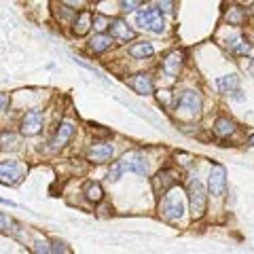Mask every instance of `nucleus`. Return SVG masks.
Instances as JSON below:
<instances>
[{
    "label": "nucleus",
    "instance_id": "f257e3e1",
    "mask_svg": "<svg viewBox=\"0 0 254 254\" xmlns=\"http://www.w3.org/2000/svg\"><path fill=\"white\" fill-rule=\"evenodd\" d=\"M170 113L180 125L197 123L203 115V93L199 89H195V87H185V89L176 91L174 106Z\"/></svg>",
    "mask_w": 254,
    "mask_h": 254
},
{
    "label": "nucleus",
    "instance_id": "7ed1b4c3",
    "mask_svg": "<svg viewBox=\"0 0 254 254\" xmlns=\"http://www.w3.org/2000/svg\"><path fill=\"white\" fill-rule=\"evenodd\" d=\"M185 190H187V199H189L190 218H193L195 222L203 220L205 216H208L210 195H208L205 182L199 178V174H189V178L185 182Z\"/></svg>",
    "mask_w": 254,
    "mask_h": 254
},
{
    "label": "nucleus",
    "instance_id": "b1692460",
    "mask_svg": "<svg viewBox=\"0 0 254 254\" xmlns=\"http://www.w3.org/2000/svg\"><path fill=\"white\" fill-rule=\"evenodd\" d=\"M155 98H157V104L161 106L165 113H170L172 106H174V98H176V91H172V89H157V91H155Z\"/></svg>",
    "mask_w": 254,
    "mask_h": 254
},
{
    "label": "nucleus",
    "instance_id": "6e6552de",
    "mask_svg": "<svg viewBox=\"0 0 254 254\" xmlns=\"http://www.w3.org/2000/svg\"><path fill=\"white\" fill-rule=\"evenodd\" d=\"M30 165L19 157H6L0 161V185L2 187H17L28 176Z\"/></svg>",
    "mask_w": 254,
    "mask_h": 254
},
{
    "label": "nucleus",
    "instance_id": "a211bd4d",
    "mask_svg": "<svg viewBox=\"0 0 254 254\" xmlns=\"http://www.w3.org/2000/svg\"><path fill=\"white\" fill-rule=\"evenodd\" d=\"M117 47V43L113 41V36L108 34V32H102V34H93L87 38L85 43V53L91 55V58H102V55H106L108 51H113Z\"/></svg>",
    "mask_w": 254,
    "mask_h": 254
},
{
    "label": "nucleus",
    "instance_id": "473e14b6",
    "mask_svg": "<svg viewBox=\"0 0 254 254\" xmlns=\"http://www.w3.org/2000/svg\"><path fill=\"white\" fill-rule=\"evenodd\" d=\"M58 2L66 4V6H70V9H74V11H83V9H87L89 0H58Z\"/></svg>",
    "mask_w": 254,
    "mask_h": 254
},
{
    "label": "nucleus",
    "instance_id": "ea45409f",
    "mask_svg": "<svg viewBox=\"0 0 254 254\" xmlns=\"http://www.w3.org/2000/svg\"><path fill=\"white\" fill-rule=\"evenodd\" d=\"M248 15H250V19H252V17H254V2H252V4H250V6H248Z\"/></svg>",
    "mask_w": 254,
    "mask_h": 254
},
{
    "label": "nucleus",
    "instance_id": "f704fd0d",
    "mask_svg": "<svg viewBox=\"0 0 254 254\" xmlns=\"http://www.w3.org/2000/svg\"><path fill=\"white\" fill-rule=\"evenodd\" d=\"M229 98L235 100V102H246V93H244L242 89H235V91L229 93Z\"/></svg>",
    "mask_w": 254,
    "mask_h": 254
},
{
    "label": "nucleus",
    "instance_id": "e433bc0d",
    "mask_svg": "<svg viewBox=\"0 0 254 254\" xmlns=\"http://www.w3.org/2000/svg\"><path fill=\"white\" fill-rule=\"evenodd\" d=\"M244 144H246V146H254V131L250 133V136H248V138H246V140H244Z\"/></svg>",
    "mask_w": 254,
    "mask_h": 254
},
{
    "label": "nucleus",
    "instance_id": "9d476101",
    "mask_svg": "<svg viewBox=\"0 0 254 254\" xmlns=\"http://www.w3.org/2000/svg\"><path fill=\"white\" fill-rule=\"evenodd\" d=\"M117 146L110 142L108 138H93V142H89L85 148V161H89L93 165H104L110 163L115 159Z\"/></svg>",
    "mask_w": 254,
    "mask_h": 254
},
{
    "label": "nucleus",
    "instance_id": "dca6fc26",
    "mask_svg": "<svg viewBox=\"0 0 254 254\" xmlns=\"http://www.w3.org/2000/svg\"><path fill=\"white\" fill-rule=\"evenodd\" d=\"M125 85L129 87L133 93L142 95V98H148V95H155L157 91V83L155 76L150 72H133L125 76Z\"/></svg>",
    "mask_w": 254,
    "mask_h": 254
},
{
    "label": "nucleus",
    "instance_id": "2f4dec72",
    "mask_svg": "<svg viewBox=\"0 0 254 254\" xmlns=\"http://www.w3.org/2000/svg\"><path fill=\"white\" fill-rule=\"evenodd\" d=\"M13 227H15V220L9 216V214L0 212V233L2 235H13Z\"/></svg>",
    "mask_w": 254,
    "mask_h": 254
},
{
    "label": "nucleus",
    "instance_id": "0eeeda50",
    "mask_svg": "<svg viewBox=\"0 0 254 254\" xmlns=\"http://www.w3.org/2000/svg\"><path fill=\"white\" fill-rule=\"evenodd\" d=\"M125 174H136L140 178L150 176V157L144 148H129L117 159Z\"/></svg>",
    "mask_w": 254,
    "mask_h": 254
},
{
    "label": "nucleus",
    "instance_id": "a878e982",
    "mask_svg": "<svg viewBox=\"0 0 254 254\" xmlns=\"http://www.w3.org/2000/svg\"><path fill=\"white\" fill-rule=\"evenodd\" d=\"M19 138L21 133L15 129H0V144H2V148H15L19 144Z\"/></svg>",
    "mask_w": 254,
    "mask_h": 254
},
{
    "label": "nucleus",
    "instance_id": "20e7f679",
    "mask_svg": "<svg viewBox=\"0 0 254 254\" xmlns=\"http://www.w3.org/2000/svg\"><path fill=\"white\" fill-rule=\"evenodd\" d=\"M136 26H138V30L161 36L168 32V17H163V15L155 9L153 2H144L136 11Z\"/></svg>",
    "mask_w": 254,
    "mask_h": 254
},
{
    "label": "nucleus",
    "instance_id": "a19ab883",
    "mask_svg": "<svg viewBox=\"0 0 254 254\" xmlns=\"http://www.w3.org/2000/svg\"><path fill=\"white\" fill-rule=\"evenodd\" d=\"M93 2H95V4H98V2H104V0H93Z\"/></svg>",
    "mask_w": 254,
    "mask_h": 254
},
{
    "label": "nucleus",
    "instance_id": "4c0bfd02",
    "mask_svg": "<svg viewBox=\"0 0 254 254\" xmlns=\"http://www.w3.org/2000/svg\"><path fill=\"white\" fill-rule=\"evenodd\" d=\"M248 74L254 78V58H250V64H248Z\"/></svg>",
    "mask_w": 254,
    "mask_h": 254
},
{
    "label": "nucleus",
    "instance_id": "423d86ee",
    "mask_svg": "<svg viewBox=\"0 0 254 254\" xmlns=\"http://www.w3.org/2000/svg\"><path fill=\"white\" fill-rule=\"evenodd\" d=\"M45 127H47V117H45V110L41 106L26 108L19 115L17 131L21 133V138H36V136H41V133L45 131Z\"/></svg>",
    "mask_w": 254,
    "mask_h": 254
},
{
    "label": "nucleus",
    "instance_id": "cd10ccee",
    "mask_svg": "<svg viewBox=\"0 0 254 254\" xmlns=\"http://www.w3.org/2000/svg\"><path fill=\"white\" fill-rule=\"evenodd\" d=\"M110 19H113V17H106V15H102V13H95V11H93V32H95V34L108 32V28H110Z\"/></svg>",
    "mask_w": 254,
    "mask_h": 254
},
{
    "label": "nucleus",
    "instance_id": "f03ea898",
    "mask_svg": "<svg viewBox=\"0 0 254 254\" xmlns=\"http://www.w3.org/2000/svg\"><path fill=\"white\" fill-rule=\"evenodd\" d=\"M189 212V199H187V190L182 185H176L170 189L168 193H163L159 197L157 203V214L170 225H178L185 218V214Z\"/></svg>",
    "mask_w": 254,
    "mask_h": 254
},
{
    "label": "nucleus",
    "instance_id": "393cba45",
    "mask_svg": "<svg viewBox=\"0 0 254 254\" xmlns=\"http://www.w3.org/2000/svg\"><path fill=\"white\" fill-rule=\"evenodd\" d=\"M155 9L163 15V17H176V6L178 0H153Z\"/></svg>",
    "mask_w": 254,
    "mask_h": 254
},
{
    "label": "nucleus",
    "instance_id": "58836bf2",
    "mask_svg": "<svg viewBox=\"0 0 254 254\" xmlns=\"http://www.w3.org/2000/svg\"><path fill=\"white\" fill-rule=\"evenodd\" d=\"M246 34H248V38H250V43L254 45V28H252L250 32H246Z\"/></svg>",
    "mask_w": 254,
    "mask_h": 254
},
{
    "label": "nucleus",
    "instance_id": "37998d69",
    "mask_svg": "<svg viewBox=\"0 0 254 254\" xmlns=\"http://www.w3.org/2000/svg\"><path fill=\"white\" fill-rule=\"evenodd\" d=\"M0 150H2V144H0Z\"/></svg>",
    "mask_w": 254,
    "mask_h": 254
},
{
    "label": "nucleus",
    "instance_id": "aec40b11",
    "mask_svg": "<svg viewBox=\"0 0 254 254\" xmlns=\"http://www.w3.org/2000/svg\"><path fill=\"white\" fill-rule=\"evenodd\" d=\"M83 199L89 203V205H100L102 201L106 199V193H104V187L100 185L98 180H87L83 185V190H81Z\"/></svg>",
    "mask_w": 254,
    "mask_h": 254
},
{
    "label": "nucleus",
    "instance_id": "c756f323",
    "mask_svg": "<svg viewBox=\"0 0 254 254\" xmlns=\"http://www.w3.org/2000/svg\"><path fill=\"white\" fill-rule=\"evenodd\" d=\"M142 4H144L142 0H119V9H121V15L136 13Z\"/></svg>",
    "mask_w": 254,
    "mask_h": 254
},
{
    "label": "nucleus",
    "instance_id": "c9c22d12",
    "mask_svg": "<svg viewBox=\"0 0 254 254\" xmlns=\"http://www.w3.org/2000/svg\"><path fill=\"white\" fill-rule=\"evenodd\" d=\"M0 203H2V205H9V208H17V203L11 201V199H4V197H0Z\"/></svg>",
    "mask_w": 254,
    "mask_h": 254
},
{
    "label": "nucleus",
    "instance_id": "1a4fd4ad",
    "mask_svg": "<svg viewBox=\"0 0 254 254\" xmlns=\"http://www.w3.org/2000/svg\"><path fill=\"white\" fill-rule=\"evenodd\" d=\"M208 195L212 197L214 201H222L229 193V178H227V168L218 161H214L210 165V172H208Z\"/></svg>",
    "mask_w": 254,
    "mask_h": 254
},
{
    "label": "nucleus",
    "instance_id": "4468645a",
    "mask_svg": "<svg viewBox=\"0 0 254 254\" xmlns=\"http://www.w3.org/2000/svg\"><path fill=\"white\" fill-rule=\"evenodd\" d=\"M210 131H212V136L220 140V142H227V140H233L237 133L242 131V127L237 125V121L233 117H229V115H216V119L212 121V127H210Z\"/></svg>",
    "mask_w": 254,
    "mask_h": 254
},
{
    "label": "nucleus",
    "instance_id": "c85d7f7f",
    "mask_svg": "<svg viewBox=\"0 0 254 254\" xmlns=\"http://www.w3.org/2000/svg\"><path fill=\"white\" fill-rule=\"evenodd\" d=\"M125 176V172H123V168H121V163L119 161H110V165H108V172H106V180L108 182H119Z\"/></svg>",
    "mask_w": 254,
    "mask_h": 254
},
{
    "label": "nucleus",
    "instance_id": "39448f33",
    "mask_svg": "<svg viewBox=\"0 0 254 254\" xmlns=\"http://www.w3.org/2000/svg\"><path fill=\"white\" fill-rule=\"evenodd\" d=\"M78 133V121L74 117H64L60 119V123L55 125V129L49 138V150L51 153H62L64 148H68V144H72V140Z\"/></svg>",
    "mask_w": 254,
    "mask_h": 254
},
{
    "label": "nucleus",
    "instance_id": "bb28decb",
    "mask_svg": "<svg viewBox=\"0 0 254 254\" xmlns=\"http://www.w3.org/2000/svg\"><path fill=\"white\" fill-rule=\"evenodd\" d=\"M32 254H51V237H38L30 246Z\"/></svg>",
    "mask_w": 254,
    "mask_h": 254
},
{
    "label": "nucleus",
    "instance_id": "4be33fe9",
    "mask_svg": "<svg viewBox=\"0 0 254 254\" xmlns=\"http://www.w3.org/2000/svg\"><path fill=\"white\" fill-rule=\"evenodd\" d=\"M127 55H129L131 60L144 62V60L155 58V47L148 41H133L129 47H127Z\"/></svg>",
    "mask_w": 254,
    "mask_h": 254
},
{
    "label": "nucleus",
    "instance_id": "6ab92c4d",
    "mask_svg": "<svg viewBox=\"0 0 254 254\" xmlns=\"http://www.w3.org/2000/svg\"><path fill=\"white\" fill-rule=\"evenodd\" d=\"M91 32H93V11L91 9L78 11L72 26L68 28V34L72 38H85V36H89Z\"/></svg>",
    "mask_w": 254,
    "mask_h": 254
},
{
    "label": "nucleus",
    "instance_id": "2eb2a0df",
    "mask_svg": "<svg viewBox=\"0 0 254 254\" xmlns=\"http://www.w3.org/2000/svg\"><path fill=\"white\" fill-rule=\"evenodd\" d=\"M108 34L113 36V41L117 45H127V43H133L138 38V30L127 21L123 15L110 19V28H108Z\"/></svg>",
    "mask_w": 254,
    "mask_h": 254
},
{
    "label": "nucleus",
    "instance_id": "ddd939ff",
    "mask_svg": "<svg viewBox=\"0 0 254 254\" xmlns=\"http://www.w3.org/2000/svg\"><path fill=\"white\" fill-rule=\"evenodd\" d=\"M220 47L229 55H233V58H250L254 51V45L250 43L248 34H244V32H235V34L227 36L225 41H220Z\"/></svg>",
    "mask_w": 254,
    "mask_h": 254
},
{
    "label": "nucleus",
    "instance_id": "5701e85b",
    "mask_svg": "<svg viewBox=\"0 0 254 254\" xmlns=\"http://www.w3.org/2000/svg\"><path fill=\"white\" fill-rule=\"evenodd\" d=\"M240 74L237 72H231V74H222V76H216V81H214V87H216V91L222 93V95H229L231 91L240 89Z\"/></svg>",
    "mask_w": 254,
    "mask_h": 254
},
{
    "label": "nucleus",
    "instance_id": "79ce46f5",
    "mask_svg": "<svg viewBox=\"0 0 254 254\" xmlns=\"http://www.w3.org/2000/svg\"><path fill=\"white\" fill-rule=\"evenodd\" d=\"M240 2H252V0H240Z\"/></svg>",
    "mask_w": 254,
    "mask_h": 254
},
{
    "label": "nucleus",
    "instance_id": "412c9836",
    "mask_svg": "<svg viewBox=\"0 0 254 254\" xmlns=\"http://www.w3.org/2000/svg\"><path fill=\"white\" fill-rule=\"evenodd\" d=\"M76 13H78V11L70 9V6L62 4V2H53V4H51V15H53V19H55V23H60V28H64V30H68L70 26H72Z\"/></svg>",
    "mask_w": 254,
    "mask_h": 254
},
{
    "label": "nucleus",
    "instance_id": "9b49d317",
    "mask_svg": "<svg viewBox=\"0 0 254 254\" xmlns=\"http://www.w3.org/2000/svg\"><path fill=\"white\" fill-rule=\"evenodd\" d=\"M187 51L182 47H174L168 53L161 58L159 62V70H161L163 76L168 78H178L182 72H185V66H187Z\"/></svg>",
    "mask_w": 254,
    "mask_h": 254
},
{
    "label": "nucleus",
    "instance_id": "f3484780",
    "mask_svg": "<svg viewBox=\"0 0 254 254\" xmlns=\"http://www.w3.org/2000/svg\"><path fill=\"white\" fill-rule=\"evenodd\" d=\"M220 21L229 28H235V30H242L248 26L250 21V15L248 9L242 4H225L222 6V15H220Z\"/></svg>",
    "mask_w": 254,
    "mask_h": 254
},
{
    "label": "nucleus",
    "instance_id": "f8f14e48",
    "mask_svg": "<svg viewBox=\"0 0 254 254\" xmlns=\"http://www.w3.org/2000/svg\"><path fill=\"white\" fill-rule=\"evenodd\" d=\"M180 170L172 168V165H163L153 178H150V187H153V193L159 199L163 193H168L170 189H174L176 185H180Z\"/></svg>",
    "mask_w": 254,
    "mask_h": 254
},
{
    "label": "nucleus",
    "instance_id": "72a5a7b5",
    "mask_svg": "<svg viewBox=\"0 0 254 254\" xmlns=\"http://www.w3.org/2000/svg\"><path fill=\"white\" fill-rule=\"evenodd\" d=\"M11 106V93H0V113H6Z\"/></svg>",
    "mask_w": 254,
    "mask_h": 254
},
{
    "label": "nucleus",
    "instance_id": "7c9ffc66",
    "mask_svg": "<svg viewBox=\"0 0 254 254\" xmlns=\"http://www.w3.org/2000/svg\"><path fill=\"white\" fill-rule=\"evenodd\" d=\"M51 254H74V252L64 240H60V237H51Z\"/></svg>",
    "mask_w": 254,
    "mask_h": 254
}]
</instances>
